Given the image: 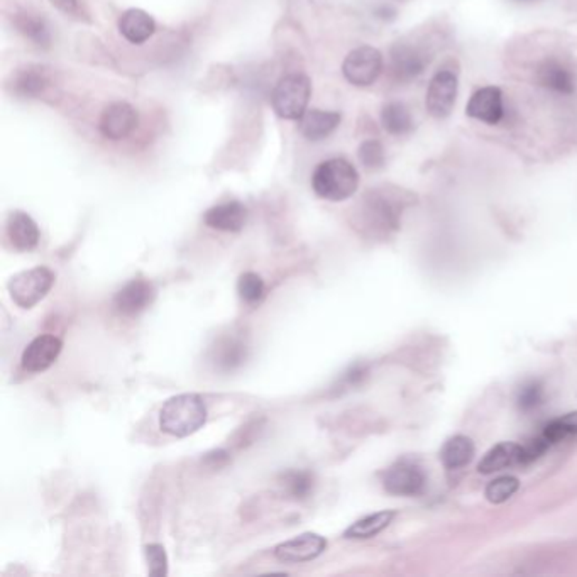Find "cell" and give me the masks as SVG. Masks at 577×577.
Here are the masks:
<instances>
[{
	"instance_id": "obj_1",
	"label": "cell",
	"mask_w": 577,
	"mask_h": 577,
	"mask_svg": "<svg viewBox=\"0 0 577 577\" xmlns=\"http://www.w3.org/2000/svg\"><path fill=\"white\" fill-rule=\"evenodd\" d=\"M410 198V194L393 186L369 190L357 210L359 229L373 236L390 234L398 227L402 210L405 209Z\"/></svg>"
},
{
	"instance_id": "obj_2",
	"label": "cell",
	"mask_w": 577,
	"mask_h": 577,
	"mask_svg": "<svg viewBox=\"0 0 577 577\" xmlns=\"http://www.w3.org/2000/svg\"><path fill=\"white\" fill-rule=\"evenodd\" d=\"M207 405L200 394L171 396L159 411V429L176 439L198 432L207 421Z\"/></svg>"
},
{
	"instance_id": "obj_3",
	"label": "cell",
	"mask_w": 577,
	"mask_h": 577,
	"mask_svg": "<svg viewBox=\"0 0 577 577\" xmlns=\"http://www.w3.org/2000/svg\"><path fill=\"white\" fill-rule=\"evenodd\" d=\"M315 194L328 202H344L353 197L359 188V173L344 157L322 161L312 175Z\"/></svg>"
},
{
	"instance_id": "obj_4",
	"label": "cell",
	"mask_w": 577,
	"mask_h": 577,
	"mask_svg": "<svg viewBox=\"0 0 577 577\" xmlns=\"http://www.w3.org/2000/svg\"><path fill=\"white\" fill-rule=\"evenodd\" d=\"M312 95V83L302 73L287 75L279 80L271 95V104L276 116L287 120H300L307 112V105Z\"/></svg>"
},
{
	"instance_id": "obj_5",
	"label": "cell",
	"mask_w": 577,
	"mask_h": 577,
	"mask_svg": "<svg viewBox=\"0 0 577 577\" xmlns=\"http://www.w3.org/2000/svg\"><path fill=\"white\" fill-rule=\"evenodd\" d=\"M54 285V273L50 268L38 266L13 276L9 281V293L14 303L21 308H33L50 293Z\"/></svg>"
},
{
	"instance_id": "obj_6",
	"label": "cell",
	"mask_w": 577,
	"mask_h": 577,
	"mask_svg": "<svg viewBox=\"0 0 577 577\" xmlns=\"http://www.w3.org/2000/svg\"><path fill=\"white\" fill-rule=\"evenodd\" d=\"M432 60V54L411 41H398L390 52V75L398 83L419 79Z\"/></svg>"
},
{
	"instance_id": "obj_7",
	"label": "cell",
	"mask_w": 577,
	"mask_h": 577,
	"mask_svg": "<svg viewBox=\"0 0 577 577\" xmlns=\"http://www.w3.org/2000/svg\"><path fill=\"white\" fill-rule=\"evenodd\" d=\"M383 71V56L373 46H359L344 60L342 73L355 87H369L380 79Z\"/></svg>"
},
{
	"instance_id": "obj_8",
	"label": "cell",
	"mask_w": 577,
	"mask_h": 577,
	"mask_svg": "<svg viewBox=\"0 0 577 577\" xmlns=\"http://www.w3.org/2000/svg\"><path fill=\"white\" fill-rule=\"evenodd\" d=\"M383 485L388 493L396 497H419L425 489L427 478L417 462L402 459L386 471Z\"/></svg>"
},
{
	"instance_id": "obj_9",
	"label": "cell",
	"mask_w": 577,
	"mask_h": 577,
	"mask_svg": "<svg viewBox=\"0 0 577 577\" xmlns=\"http://www.w3.org/2000/svg\"><path fill=\"white\" fill-rule=\"evenodd\" d=\"M458 99V75L450 70H440L429 83L425 105L435 118H446L454 110Z\"/></svg>"
},
{
	"instance_id": "obj_10",
	"label": "cell",
	"mask_w": 577,
	"mask_h": 577,
	"mask_svg": "<svg viewBox=\"0 0 577 577\" xmlns=\"http://www.w3.org/2000/svg\"><path fill=\"white\" fill-rule=\"evenodd\" d=\"M537 83L545 90L569 97L576 92L577 79L572 66L557 56L545 58L537 68Z\"/></svg>"
},
{
	"instance_id": "obj_11",
	"label": "cell",
	"mask_w": 577,
	"mask_h": 577,
	"mask_svg": "<svg viewBox=\"0 0 577 577\" xmlns=\"http://www.w3.org/2000/svg\"><path fill=\"white\" fill-rule=\"evenodd\" d=\"M327 549V540L318 534L307 532L275 547V557L281 563L302 564L310 563Z\"/></svg>"
},
{
	"instance_id": "obj_12",
	"label": "cell",
	"mask_w": 577,
	"mask_h": 577,
	"mask_svg": "<svg viewBox=\"0 0 577 577\" xmlns=\"http://www.w3.org/2000/svg\"><path fill=\"white\" fill-rule=\"evenodd\" d=\"M156 298V288L147 279H131L114 297V307L118 314L134 317L149 308Z\"/></svg>"
},
{
	"instance_id": "obj_13",
	"label": "cell",
	"mask_w": 577,
	"mask_h": 577,
	"mask_svg": "<svg viewBox=\"0 0 577 577\" xmlns=\"http://www.w3.org/2000/svg\"><path fill=\"white\" fill-rule=\"evenodd\" d=\"M137 120H139L137 112L131 104L114 102V104L105 107L100 122H99V129L107 139L118 141V139L128 137L136 129Z\"/></svg>"
},
{
	"instance_id": "obj_14",
	"label": "cell",
	"mask_w": 577,
	"mask_h": 577,
	"mask_svg": "<svg viewBox=\"0 0 577 577\" xmlns=\"http://www.w3.org/2000/svg\"><path fill=\"white\" fill-rule=\"evenodd\" d=\"M466 114L474 120L485 122L487 126H497L505 118L503 93L498 87H483L472 93Z\"/></svg>"
},
{
	"instance_id": "obj_15",
	"label": "cell",
	"mask_w": 577,
	"mask_h": 577,
	"mask_svg": "<svg viewBox=\"0 0 577 577\" xmlns=\"http://www.w3.org/2000/svg\"><path fill=\"white\" fill-rule=\"evenodd\" d=\"M61 349L63 342L56 336H40L24 349L21 355V366L29 373H43L56 363V359L61 355Z\"/></svg>"
},
{
	"instance_id": "obj_16",
	"label": "cell",
	"mask_w": 577,
	"mask_h": 577,
	"mask_svg": "<svg viewBox=\"0 0 577 577\" xmlns=\"http://www.w3.org/2000/svg\"><path fill=\"white\" fill-rule=\"evenodd\" d=\"M7 237L15 251L27 252L40 244V227L31 215L21 210H14L7 219Z\"/></svg>"
},
{
	"instance_id": "obj_17",
	"label": "cell",
	"mask_w": 577,
	"mask_h": 577,
	"mask_svg": "<svg viewBox=\"0 0 577 577\" xmlns=\"http://www.w3.org/2000/svg\"><path fill=\"white\" fill-rule=\"evenodd\" d=\"M203 221L215 231L241 232L248 221V209L241 202H225L207 210Z\"/></svg>"
},
{
	"instance_id": "obj_18",
	"label": "cell",
	"mask_w": 577,
	"mask_h": 577,
	"mask_svg": "<svg viewBox=\"0 0 577 577\" xmlns=\"http://www.w3.org/2000/svg\"><path fill=\"white\" fill-rule=\"evenodd\" d=\"M248 359V344L237 336H223L212 347V363L219 371L229 373L242 366Z\"/></svg>"
},
{
	"instance_id": "obj_19",
	"label": "cell",
	"mask_w": 577,
	"mask_h": 577,
	"mask_svg": "<svg viewBox=\"0 0 577 577\" xmlns=\"http://www.w3.org/2000/svg\"><path fill=\"white\" fill-rule=\"evenodd\" d=\"M341 124V114L332 110L310 109L300 118V132L308 141H322Z\"/></svg>"
},
{
	"instance_id": "obj_20",
	"label": "cell",
	"mask_w": 577,
	"mask_h": 577,
	"mask_svg": "<svg viewBox=\"0 0 577 577\" xmlns=\"http://www.w3.org/2000/svg\"><path fill=\"white\" fill-rule=\"evenodd\" d=\"M118 31L132 44H143L156 33V23L143 9H129L120 15Z\"/></svg>"
},
{
	"instance_id": "obj_21",
	"label": "cell",
	"mask_w": 577,
	"mask_h": 577,
	"mask_svg": "<svg viewBox=\"0 0 577 577\" xmlns=\"http://www.w3.org/2000/svg\"><path fill=\"white\" fill-rule=\"evenodd\" d=\"M518 462H522V446L515 442H501L486 454L478 466V471L481 474H493Z\"/></svg>"
},
{
	"instance_id": "obj_22",
	"label": "cell",
	"mask_w": 577,
	"mask_h": 577,
	"mask_svg": "<svg viewBox=\"0 0 577 577\" xmlns=\"http://www.w3.org/2000/svg\"><path fill=\"white\" fill-rule=\"evenodd\" d=\"M413 118L408 110V107L402 102H388L381 109V126L384 131L396 137L408 136L413 131Z\"/></svg>"
},
{
	"instance_id": "obj_23",
	"label": "cell",
	"mask_w": 577,
	"mask_h": 577,
	"mask_svg": "<svg viewBox=\"0 0 577 577\" xmlns=\"http://www.w3.org/2000/svg\"><path fill=\"white\" fill-rule=\"evenodd\" d=\"M396 513L392 510H384V512L373 513L367 515L364 518L357 520L355 524L351 525L345 532L344 538H355V540H364V538L376 537L384 528H388L394 520Z\"/></svg>"
},
{
	"instance_id": "obj_24",
	"label": "cell",
	"mask_w": 577,
	"mask_h": 577,
	"mask_svg": "<svg viewBox=\"0 0 577 577\" xmlns=\"http://www.w3.org/2000/svg\"><path fill=\"white\" fill-rule=\"evenodd\" d=\"M472 458H474V444L466 435H456L449 439L440 450V459L447 469H460L468 466Z\"/></svg>"
},
{
	"instance_id": "obj_25",
	"label": "cell",
	"mask_w": 577,
	"mask_h": 577,
	"mask_svg": "<svg viewBox=\"0 0 577 577\" xmlns=\"http://www.w3.org/2000/svg\"><path fill=\"white\" fill-rule=\"evenodd\" d=\"M14 24H15L17 31H19L21 34H24L27 40L33 41L36 46L48 48V46L52 44L50 27L46 24V21H44L41 15H38V14H15Z\"/></svg>"
},
{
	"instance_id": "obj_26",
	"label": "cell",
	"mask_w": 577,
	"mask_h": 577,
	"mask_svg": "<svg viewBox=\"0 0 577 577\" xmlns=\"http://www.w3.org/2000/svg\"><path fill=\"white\" fill-rule=\"evenodd\" d=\"M542 435L551 442V446L552 444H557V442H564V440H569V439H576L577 411L552 420L545 425Z\"/></svg>"
},
{
	"instance_id": "obj_27",
	"label": "cell",
	"mask_w": 577,
	"mask_h": 577,
	"mask_svg": "<svg viewBox=\"0 0 577 577\" xmlns=\"http://www.w3.org/2000/svg\"><path fill=\"white\" fill-rule=\"evenodd\" d=\"M283 485L293 499H307L314 491V474L308 471H289L283 476Z\"/></svg>"
},
{
	"instance_id": "obj_28",
	"label": "cell",
	"mask_w": 577,
	"mask_h": 577,
	"mask_svg": "<svg viewBox=\"0 0 577 577\" xmlns=\"http://www.w3.org/2000/svg\"><path fill=\"white\" fill-rule=\"evenodd\" d=\"M264 291H266V285L262 281V278L256 273H244L239 278L237 281V293L241 297V300L248 305H254V303H260L264 297Z\"/></svg>"
},
{
	"instance_id": "obj_29",
	"label": "cell",
	"mask_w": 577,
	"mask_h": 577,
	"mask_svg": "<svg viewBox=\"0 0 577 577\" xmlns=\"http://www.w3.org/2000/svg\"><path fill=\"white\" fill-rule=\"evenodd\" d=\"M520 483L513 476H501L498 479L491 481L486 487V499L493 505H501L505 501L512 498L513 495L518 491Z\"/></svg>"
},
{
	"instance_id": "obj_30",
	"label": "cell",
	"mask_w": 577,
	"mask_h": 577,
	"mask_svg": "<svg viewBox=\"0 0 577 577\" xmlns=\"http://www.w3.org/2000/svg\"><path fill=\"white\" fill-rule=\"evenodd\" d=\"M46 79L43 75V71H36V70H24L21 73H17V77L14 80V89L15 92L24 95V97H34L38 93L44 90L46 87Z\"/></svg>"
},
{
	"instance_id": "obj_31",
	"label": "cell",
	"mask_w": 577,
	"mask_h": 577,
	"mask_svg": "<svg viewBox=\"0 0 577 577\" xmlns=\"http://www.w3.org/2000/svg\"><path fill=\"white\" fill-rule=\"evenodd\" d=\"M357 157H359L361 165L367 170H380L386 163L384 147L376 139H367L363 145L359 146Z\"/></svg>"
},
{
	"instance_id": "obj_32",
	"label": "cell",
	"mask_w": 577,
	"mask_h": 577,
	"mask_svg": "<svg viewBox=\"0 0 577 577\" xmlns=\"http://www.w3.org/2000/svg\"><path fill=\"white\" fill-rule=\"evenodd\" d=\"M146 559L149 565V576H168V555L163 545L159 544L146 545Z\"/></svg>"
},
{
	"instance_id": "obj_33",
	"label": "cell",
	"mask_w": 577,
	"mask_h": 577,
	"mask_svg": "<svg viewBox=\"0 0 577 577\" xmlns=\"http://www.w3.org/2000/svg\"><path fill=\"white\" fill-rule=\"evenodd\" d=\"M542 400H544L542 386L535 381H532V383L525 384L524 388L520 390V393H518V407L525 410V411H528V410L537 408L542 403Z\"/></svg>"
},
{
	"instance_id": "obj_34",
	"label": "cell",
	"mask_w": 577,
	"mask_h": 577,
	"mask_svg": "<svg viewBox=\"0 0 577 577\" xmlns=\"http://www.w3.org/2000/svg\"><path fill=\"white\" fill-rule=\"evenodd\" d=\"M205 460H207V464H210L213 469H215V468H222V466H225V464L229 462V454H227L225 450H213V452L207 454Z\"/></svg>"
},
{
	"instance_id": "obj_35",
	"label": "cell",
	"mask_w": 577,
	"mask_h": 577,
	"mask_svg": "<svg viewBox=\"0 0 577 577\" xmlns=\"http://www.w3.org/2000/svg\"><path fill=\"white\" fill-rule=\"evenodd\" d=\"M50 2L61 13L71 14L77 9V0H50Z\"/></svg>"
},
{
	"instance_id": "obj_36",
	"label": "cell",
	"mask_w": 577,
	"mask_h": 577,
	"mask_svg": "<svg viewBox=\"0 0 577 577\" xmlns=\"http://www.w3.org/2000/svg\"><path fill=\"white\" fill-rule=\"evenodd\" d=\"M513 2H516V4H535V2H540V0H513Z\"/></svg>"
}]
</instances>
